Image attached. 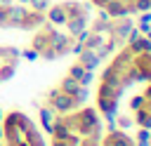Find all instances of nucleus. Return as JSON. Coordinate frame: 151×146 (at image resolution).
Wrapping results in <instances>:
<instances>
[{
	"instance_id": "1",
	"label": "nucleus",
	"mask_w": 151,
	"mask_h": 146,
	"mask_svg": "<svg viewBox=\"0 0 151 146\" xmlns=\"http://www.w3.org/2000/svg\"><path fill=\"white\" fill-rule=\"evenodd\" d=\"M50 97H52L54 111H68V108L76 104V101H73V97H71V94H66V92H52Z\"/></svg>"
},
{
	"instance_id": "2",
	"label": "nucleus",
	"mask_w": 151,
	"mask_h": 146,
	"mask_svg": "<svg viewBox=\"0 0 151 146\" xmlns=\"http://www.w3.org/2000/svg\"><path fill=\"white\" fill-rule=\"evenodd\" d=\"M80 87H78V80L76 78H64V82H61V92H66V94H76Z\"/></svg>"
},
{
	"instance_id": "3",
	"label": "nucleus",
	"mask_w": 151,
	"mask_h": 146,
	"mask_svg": "<svg viewBox=\"0 0 151 146\" xmlns=\"http://www.w3.org/2000/svg\"><path fill=\"white\" fill-rule=\"evenodd\" d=\"M83 73H85V71H83V66H73V68H71V78H76V80H80V78H83Z\"/></svg>"
},
{
	"instance_id": "4",
	"label": "nucleus",
	"mask_w": 151,
	"mask_h": 146,
	"mask_svg": "<svg viewBox=\"0 0 151 146\" xmlns=\"http://www.w3.org/2000/svg\"><path fill=\"white\" fill-rule=\"evenodd\" d=\"M142 101H144L142 97H134V99H132V108H142Z\"/></svg>"
},
{
	"instance_id": "5",
	"label": "nucleus",
	"mask_w": 151,
	"mask_h": 146,
	"mask_svg": "<svg viewBox=\"0 0 151 146\" xmlns=\"http://www.w3.org/2000/svg\"><path fill=\"white\" fill-rule=\"evenodd\" d=\"M24 57H26V59H31V61H33V59H38V52H24Z\"/></svg>"
},
{
	"instance_id": "6",
	"label": "nucleus",
	"mask_w": 151,
	"mask_h": 146,
	"mask_svg": "<svg viewBox=\"0 0 151 146\" xmlns=\"http://www.w3.org/2000/svg\"><path fill=\"white\" fill-rule=\"evenodd\" d=\"M2 137H5V132H2V127H0V139H2Z\"/></svg>"
},
{
	"instance_id": "7",
	"label": "nucleus",
	"mask_w": 151,
	"mask_h": 146,
	"mask_svg": "<svg viewBox=\"0 0 151 146\" xmlns=\"http://www.w3.org/2000/svg\"><path fill=\"white\" fill-rule=\"evenodd\" d=\"M0 118H2V111H0Z\"/></svg>"
},
{
	"instance_id": "8",
	"label": "nucleus",
	"mask_w": 151,
	"mask_h": 146,
	"mask_svg": "<svg viewBox=\"0 0 151 146\" xmlns=\"http://www.w3.org/2000/svg\"><path fill=\"white\" fill-rule=\"evenodd\" d=\"M92 146H94V144H92Z\"/></svg>"
},
{
	"instance_id": "9",
	"label": "nucleus",
	"mask_w": 151,
	"mask_h": 146,
	"mask_svg": "<svg viewBox=\"0 0 151 146\" xmlns=\"http://www.w3.org/2000/svg\"><path fill=\"white\" fill-rule=\"evenodd\" d=\"M0 82H2V80H0Z\"/></svg>"
}]
</instances>
